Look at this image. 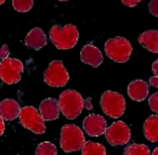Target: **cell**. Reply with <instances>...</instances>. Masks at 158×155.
<instances>
[{
    "mask_svg": "<svg viewBox=\"0 0 158 155\" xmlns=\"http://www.w3.org/2000/svg\"><path fill=\"white\" fill-rule=\"evenodd\" d=\"M49 39L58 49L62 50L72 49L79 39V31L72 23L64 26L53 25L52 28L49 30Z\"/></svg>",
    "mask_w": 158,
    "mask_h": 155,
    "instance_id": "obj_1",
    "label": "cell"
},
{
    "mask_svg": "<svg viewBox=\"0 0 158 155\" xmlns=\"http://www.w3.org/2000/svg\"><path fill=\"white\" fill-rule=\"evenodd\" d=\"M58 105H59L60 113L65 118L75 119L81 113V111L85 106V100L78 91L68 89V90H64L59 95Z\"/></svg>",
    "mask_w": 158,
    "mask_h": 155,
    "instance_id": "obj_2",
    "label": "cell"
},
{
    "mask_svg": "<svg viewBox=\"0 0 158 155\" xmlns=\"http://www.w3.org/2000/svg\"><path fill=\"white\" fill-rule=\"evenodd\" d=\"M60 149L64 153L81 150L85 144L83 130L75 124H64L60 129Z\"/></svg>",
    "mask_w": 158,
    "mask_h": 155,
    "instance_id": "obj_3",
    "label": "cell"
},
{
    "mask_svg": "<svg viewBox=\"0 0 158 155\" xmlns=\"http://www.w3.org/2000/svg\"><path fill=\"white\" fill-rule=\"evenodd\" d=\"M106 55L116 63H126L132 53V44L125 37L117 36L105 42Z\"/></svg>",
    "mask_w": 158,
    "mask_h": 155,
    "instance_id": "obj_4",
    "label": "cell"
},
{
    "mask_svg": "<svg viewBox=\"0 0 158 155\" xmlns=\"http://www.w3.org/2000/svg\"><path fill=\"white\" fill-rule=\"evenodd\" d=\"M100 106L105 114L111 118H118L125 113L126 101L120 92L107 90L100 97Z\"/></svg>",
    "mask_w": 158,
    "mask_h": 155,
    "instance_id": "obj_5",
    "label": "cell"
},
{
    "mask_svg": "<svg viewBox=\"0 0 158 155\" xmlns=\"http://www.w3.org/2000/svg\"><path fill=\"white\" fill-rule=\"evenodd\" d=\"M20 123L23 128L31 130L35 134H43L46 132V124L40 114V111L33 106H25L20 111Z\"/></svg>",
    "mask_w": 158,
    "mask_h": 155,
    "instance_id": "obj_6",
    "label": "cell"
},
{
    "mask_svg": "<svg viewBox=\"0 0 158 155\" xmlns=\"http://www.w3.org/2000/svg\"><path fill=\"white\" fill-rule=\"evenodd\" d=\"M43 80L52 87H63L69 81V73L62 60H53L43 73Z\"/></svg>",
    "mask_w": 158,
    "mask_h": 155,
    "instance_id": "obj_7",
    "label": "cell"
},
{
    "mask_svg": "<svg viewBox=\"0 0 158 155\" xmlns=\"http://www.w3.org/2000/svg\"><path fill=\"white\" fill-rule=\"evenodd\" d=\"M23 64L16 58H6L0 62V79L7 85L16 84L21 80Z\"/></svg>",
    "mask_w": 158,
    "mask_h": 155,
    "instance_id": "obj_8",
    "label": "cell"
},
{
    "mask_svg": "<svg viewBox=\"0 0 158 155\" xmlns=\"http://www.w3.org/2000/svg\"><path fill=\"white\" fill-rule=\"evenodd\" d=\"M105 138L112 146L126 145L131 139V129L125 122L116 121L106 128Z\"/></svg>",
    "mask_w": 158,
    "mask_h": 155,
    "instance_id": "obj_9",
    "label": "cell"
},
{
    "mask_svg": "<svg viewBox=\"0 0 158 155\" xmlns=\"http://www.w3.org/2000/svg\"><path fill=\"white\" fill-rule=\"evenodd\" d=\"M106 128H107L106 119L96 113H91L86 116L83 121V130L90 137H99L105 134Z\"/></svg>",
    "mask_w": 158,
    "mask_h": 155,
    "instance_id": "obj_10",
    "label": "cell"
},
{
    "mask_svg": "<svg viewBox=\"0 0 158 155\" xmlns=\"http://www.w3.org/2000/svg\"><path fill=\"white\" fill-rule=\"evenodd\" d=\"M80 59H81L83 63L89 64V65H91L94 68L99 66L104 62L102 53L100 52V49L98 47H95L91 43L85 44L81 48V50H80Z\"/></svg>",
    "mask_w": 158,
    "mask_h": 155,
    "instance_id": "obj_11",
    "label": "cell"
},
{
    "mask_svg": "<svg viewBox=\"0 0 158 155\" xmlns=\"http://www.w3.org/2000/svg\"><path fill=\"white\" fill-rule=\"evenodd\" d=\"M148 92H149L148 82L144 80H141V79L131 81L127 86L128 97L133 101H137V102L146 100L148 97Z\"/></svg>",
    "mask_w": 158,
    "mask_h": 155,
    "instance_id": "obj_12",
    "label": "cell"
},
{
    "mask_svg": "<svg viewBox=\"0 0 158 155\" xmlns=\"http://www.w3.org/2000/svg\"><path fill=\"white\" fill-rule=\"evenodd\" d=\"M40 114L43 118V121H54L59 117V105H58V100L53 98V97H48L44 98L41 103H40Z\"/></svg>",
    "mask_w": 158,
    "mask_h": 155,
    "instance_id": "obj_13",
    "label": "cell"
},
{
    "mask_svg": "<svg viewBox=\"0 0 158 155\" xmlns=\"http://www.w3.org/2000/svg\"><path fill=\"white\" fill-rule=\"evenodd\" d=\"M20 103L14 98H5L0 102V117L4 121H14L20 116Z\"/></svg>",
    "mask_w": 158,
    "mask_h": 155,
    "instance_id": "obj_14",
    "label": "cell"
},
{
    "mask_svg": "<svg viewBox=\"0 0 158 155\" xmlns=\"http://www.w3.org/2000/svg\"><path fill=\"white\" fill-rule=\"evenodd\" d=\"M25 44L28 48H32L35 50H40L41 48H43L47 44V36L42 28L35 27V28L30 30V32L26 34Z\"/></svg>",
    "mask_w": 158,
    "mask_h": 155,
    "instance_id": "obj_15",
    "label": "cell"
},
{
    "mask_svg": "<svg viewBox=\"0 0 158 155\" xmlns=\"http://www.w3.org/2000/svg\"><path fill=\"white\" fill-rule=\"evenodd\" d=\"M139 44L152 53H158V30H148L138 36Z\"/></svg>",
    "mask_w": 158,
    "mask_h": 155,
    "instance_id": "obj_16",
    "label": "cell"
},
{
    "mask_svg": "<svg viewBox=\"0 0 158 155\" xmlns=\"http://www.w3.org/2000/svg\"><path fill=\"white\" fill-rule=\"evenodd\" d=\"M143 134L151 143L158 141V114H152L143 123Z\"/></svg>",
    "mask_w": 158,
    "mask_h": 155,
    "instance_id": "obj_17",
    "label": "cell"
},
{
    "mask_svg": "<svg viewBox=\"0 0 158 155\" xmlns=\"http://www.w3.org/2000/svg\"><path fill=\"white\" fill-rule=\"evenodd\" d=\"M81 155H106V149L102 144L89 140L83 145Z\"/></svg>",
    "mask_w": 158,
    "mask_h": 155,
    "instance_id": "obj_18",
    "label": "cell"
},
{
    "mask_svg": "<svg viewBox=\"0 0 158 155\" xmlns=\"http://www.w3.org/2000/svg\"><path fill=\"white\" fill-rule=\"evenodd\" d=\"M123 155H151V150L146 144H128L125 150Z\"/></svg>",
    "mask_w": 158,
    "mask_h": 155,
    "instance_id": "obj_19",
    "label": "cell"
},
{
    "mask_svg": "<svg viewBox=\"0 0 158 155\" xmlns=\"http://www.w3.org/2000/svg\"><path fill=\"white\" fill-rule=\"evenodd\" d=\"M35 155H57V148L51 141H42L37 145Z\"/></svg>",
    "mask_w": 158,
    "mask_h": 155,
    "instance_id": "obj_20",
    "label": "cell"
},
{
    "mask_svg": "<svg viewBox=\"0 0 158 155\" xmlns=\"http://www.w3.org/2000/svg\"><path fill=\"white\" fill-rule=\"evenodd\" d=\"M12 6L17 12H27L33 7L32 0H14Z\"/></svg>",
    "mask_w": 158,
    "mask_h": 155,
    "instance_id": "obj_21",
    "label": "cell"
},
{
    "mask_svg": "<svg viewBox=\"0 0 158 155\" xmlns=\"http://www.w3.org/2000/svg\"><path fill=\"white\" fill-rule=\"evenodd\" d=\"M148 105H149V108L158 114V92H154L149 96L148 98Z\"/></svg>",
    "mask_w": 158,
    "mask_h": 155,
    "instance_id": "obj_22",
    "label": "cell"
},
{
    "mask_svg": "<svg viewBox=\"0 0 158 155\" xmlns=\"http://www.w3.org/2000/svg\"><path fill=\"white\" fill-rule=\"evenodd\" d=\"M148 9H149L151 15L158 17V0H152V1H149Z\"/></svg>",
    "mask_w": 158,
    "mask_h": 155,
    "instance_id": "obj_23",
    "label": "cell"
},
{
    "mask_svg": "<svg viewBox=\"0 0 158 155\" xmlns=\"http://www.w3.org/2000/svg\"><path fill=\"white\" fill-rule=\"evenodd\" d=\"M7 46L6 44H4L2 46V48H1V50H0V58L4 60V59H6L7 58Z\"/></svg>",
    "mask_w": 158,
    "mask_h": 155,
    "instance_id": "obj_24",
    "label": "cell"
},
{
    "mask_svg": "<svg viewBox=\"0 0 158 155\" xmlns=\"http://www.w3.org/2000/svg\"><path fill=\"white\" fill-rule=\"evenodd\" d=\"M149 85L153 86V87H156V89H158V76L149 78Z\"/></svg>",
    "mask_w": 158,
    "mask_h": 155,
    "instance_id": "obj_25",
    "label": "cell"
},
{
    "mask_svg": "<svg viewBox=\"0 0 158 155\" xmlns=\"http://www.w3.org/2000/svg\"><path fill=\"white\" fill-rule=\"evenodd\" d=\"M122 4L123 5H126V6H130V7H132V6H136L137 4H139V0H136V1H127V0H122Z\"/></svg>",
    "mask_w": 158,
    "mask_h": 155,
    "instance_id": "obj_26",
    "label": "cell"
},
{
    "mask_svg": "<svg viewBox=\"0 0 158 155\" xmlns=\"http://www.w3.org/2000/svg\"><path fill=\"white\" fill-rule=\"evenodd\" d=\"M152 70H153V73H154V76H158V59L153 62V64H152Z\"/></svg>",
    "mask_w": 158,
    "mask_h": 155,
    "instance_id": "obj_27",
    "label": "cell"
},
{
    "mask_svg": "<svg viewBox=\"0 0 158 155\" xmlns=\"http://www.w3.org/2000/svg\"><path fill=\"white\" fill-rule=\"evenodd\" d=\"M4 130H5V123H4V119L0 117V137L2 135Z\"/></svg>",
    "mask_w": 158,
    "mask_h": 155,
    "instance_id": "obj_28",
    "label": "cell"
},
{
    "mask_svg": "<svg viewBox=\"0 0 158 155\" xmlns=\"http://www.w3.org/2000/svg\"><path fill=\"white\" fill-rule=\"evenodd\" d=\"M151 155H158V146H157V148L151 153Z\"/></svg>",
    "mask_w": 158,
    "mask_h": 155,
    "instance_id": "obj_29",
    "label": "cell"
},
{
    "mask_svg": "<svg viewBox=\"0 0 158 155\" xmlns=\"http://www.w3.org/2000/svg\"><path fill=\"white\" fill-rule=\"evenodd\" d=\"M4 2H5V1H4V0H0V5H2V4H4Z\"/></svg>",
    "mask_w": 158,
    "mask_h": 155,
    "instance_id": "obj_30",
    "label": "cell"
}]
</instances>
